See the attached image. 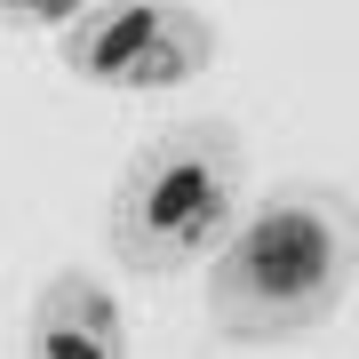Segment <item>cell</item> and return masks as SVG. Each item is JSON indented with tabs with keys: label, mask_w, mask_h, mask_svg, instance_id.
Listing matches in <instances>:
<instances>
[{
	"label": "cell",
	"mask_w": 359,
	"mask_h": 359,
	"mask_svg": "<svg viewBox=\"0 0 359 359\" xmlns=\"http://www.w3.org/2000/svg\"><path fill=\"white\" fill-rule=\"evenodd\" d=\"M359 264L351 192L327 176H287L208 256V320L231 344H287L344 311Z\"/></svg>",
	"instance_id": "6da1fadb"
},
{
	"label": "cell",
	"mask_w": 359,
	"mask_h": 359,
	"mask_svg": "<svg viewBox=\"0 0 359 359\" xmlns=\"http://www.w3.org/2000/svg\"><path fill=\"white\" fill-rule=\"evenodd\" d=\"M248 208V136L231 120H176V128L144 136L104 208V240L112 264L136 280H168L216 256V240Z\"/></svg>",
	"instance_id": "7a4b0ae2"
},
{
	"label": "cell",
	"mask_w": 359,
	"mask_h": 359,
	"mask_svg": "<svg viewBox=\"0 0 359 359\" xmlns=\"http://www.w3.org/2000/svg\"><path fill=\"white\" fill-rule=\"evenodd\" d=\"M56 65L112 96H160L216 65V25L192 0H88L56 25Z\"/></svg>",
	"instance_id": "3957f363"
},
{
	"label": "cell",
	"mask_w": 359,
	"mask_h": 359,
	"mask_svg": "<svg viewBox=\"0 0 359 359\" xmlns=\"http://www.w3.org/2000/svg\"><path fill=\"white\" fill-rule=\"evenodd\" d=\"M32 351L40 359H120L128 351V320H120V295L96 280V271H48L32 295Z\"/></svg>",
	"instance_id": "277c9868"
},
{
	"label": "cell",
	"mask_w": 359,
	"mask_h": 359,
	"mask_svg": "<svg viewBox=\"0 0 359 359\" xmlns=\"http://www.w3.org/2000/svg\"><path fill=\"white\" fill-rule=\"evenodd\" d=\"M80 8H88V0H0V16H16V25H65Z\"/></svg>",
	"instance_id": "5b68a950"
}]
</instances>
